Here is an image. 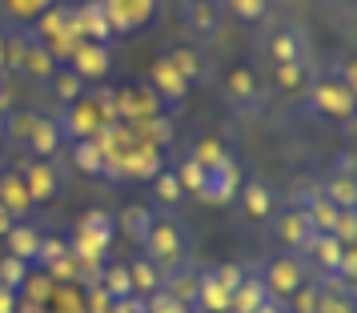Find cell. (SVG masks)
<instances>
[{
  "mask_svg": "<svg viewBox=\"0 0 357 313\" xmlns=\"http://www.w3.org/2000/svg\"><path fill=\"white\" fill-rule=\"evenodd\" d=\"M141 245H145L149 261L161 273H169V269L185 265V257H189V233H185V225L173 213H153V225H149Z\"/></svg>",
  "mask_w": 357,
  "mask_h": 313,
  "instance_id": "1",
  "label": "cell"
},
{
  "mask_svg": "<svg viewBox=\"0 0 357 313\" xmlns=\"http://www.w3.org/2000/svg\"><path fill=\"white\" fill-rule=\"evenodd\" d=\"M301 97H305V109L317 116V121H333V125H349V121H354V105H357L354 84H345L337 72L313 77Z\"/></svg>",
  "mask_w": 357,
  "mask_h": 313,
  "instance_id": "2",
  "label": "cell"
},
{
  "mask_svg": "<svg viewBox=\"0 0 357 313\" xmlns=\"http://www.w3.org/2000/svg\"><path fill=\"white\" fill-rule=\"evenodd\" d=\"M113 233H116L113 217L105 213V209H89V213L81 217L77 233H73V241H68V253L81 265H97L100 257H105L109 241H113Z\"/></svg>",
  "mask_w": 357,
  "mask_h": 313,
  "instance_id": "3",
  "label": "cell"
},
{
  "mask_svg": "<svg viewBox=\"0 0 357 313\" xmlns=\"http://www.w3.org/2000/svg\"><path fill=\"white\" fill-rule=\"evenodd\" d=\"M177 20L197 45H205V40H213V36L221 33V24H225V0H181Z\"/></svg>",
  "mask_w": 357,
  "mask_h": 313,
  "instance_id": "4",
  "label": "cell"
},
{
  "mask_svg": "<svg viewBox=\"0 0 357 313\" xmlns=\"http://www.w3.org/2000/svg\"><path fill=\"white\" fill-rule=\"evenodd\" d=\"M261 281H265L269 297L285 301L297 285H305V281H309V265L301 261L297 253H273L269 261L261 265Z\"/></svg>",
  "mask_w": 357,
  "mask_h": 313,
  "instance_id": "5",
  "label": "cell"
},
{
  "mask_svg": "<svg viewBox=\"0 0 357 313\" xmlns=\"http://www.w3.org/2000/svg\"><path fill=\"white\" fill-rule=\"evenodd\" d=\"M241 165H237V157L229 153L225 161H217L213 169H205V185H201V193L197 197L209 201V205H229V201L237 197V189H241Z\"/></svg>",
  "mask_w": 357,
  "mask_h": 313,
  "instance_id": "6",
  "label": "cell"
},
{
  "mask_svg": "<svg viewBox=\"0 0 357 313\" xmlns=\"http://www.w3.org/2000/svg\"><path fill=\"white\" fill-rule=\"evenodd\" d=\"M237 205H241V217L245 225H269L277 213V193L269 181H261V177H253V181H241V189H237Z\"/></svg>",
  "mask_w": 357,
  "mask_h": 313,
  "instance_id": "7",
  "label": "cell"
},
{
  "mask_svg": "<svg viewBox=\"0 0 357 313\" xmlns=\"http://www.w3.org/2000/svg\"><path fill=\"white\" fill-rule=\"evenodd\" d=\"M68 33H73V40H93V45H109L113 40V24L105 17L100 0L68 8Z\"/></svg>",
  "mask_w": 357,
  "mask_h": 313,
  "instance_id": "8",
  "label": "cell"
},
{
  "mask_svg": "<svg viewBox=\"0 0 357 313\" xmlns=\"http://www.w3.org/2000/svg\"><path fill=\"white\" fill-rule=\"evenodd\" d=\"M68 68H73L84 84H89V81H105V77H109V68H113V52H109V45L77 40L73 52H68Z\"/></svg>",
  "mask_w": 357,
  "mask_h": 313,
  "instance_id": "9",
  "label": "cell"
},
{
  "mask_svg": "<svg viewBox=\"0 0 357 313\" xmlns=\"http://www.w3.org/2000/svg\"><path fill=\"white\" fill-rule=\"evenodd\" d=\"M149 89L157 93L161 109H169V105H181V100L189 97V89H193V84H189L177 68H173V61H169V56H157V61H153V68H149Z\"/></svg>",
  "mask_w": 357,
  "mask_h": 313,
  "instance_id": "10",
  "label": "cell"
},
{
  "mask_svg": "<svg viewBox=\"0 0 357 313\" xmlns=\"http://www.w3.org/2000/svg\"><path fill=\"white\" fill-rule=\"evenodd\" d=\"M269 225H273L277 245H285V253H301V245H305L309 237H313V225H309V217L301 213V205L277 209Z\"/></svg>",
  "mask_w": 357,
  "mask_h": 313,
  "instance_id": "11",
  "label": "cell"
},
{
  "mask_svg": "<svg viewBox=\"0 0 357 313\" xmlns=\"http://www.w3.org/2000/svg\"><path fill=\"white\" fill-rule=\"evenodd\" d=\"M61 121V129H65V141H84V137H97V129L105 125L100 121V109L97 100L84 93L77 105H65V116H56Z\"/></svg>",
  "mask_w": 357,
  "mask_h": 313,
  "instance_id": "12",
  "label": "cell"
},
{
  "mask_svg": "<svg viewBox=\"0 0 357 313\" xmlns=\"http://www.w3.org/2000/svg\"><path fill=\"white\" fill-rule=\"evenodd\" d=\"M20 181H24V189H29V197H33V205H49L56 193H61V169L52 165V161H29L24 165V173H20Z\"/></svg>",
  "mask_w": 357,
  "mask_h": 313,
  "instance_id": "13",
  "label": "cell"
},
{
  "mask_svg": "<svg viewBox=\"0 0 357 313\" xmlns=\"http://www.w3.org/2000/svg\"><path fill=\"white\" fill-rule=\"evenodd\" d=\"M165 169V157L157 145H145V141H132L121 157V177H132V181H153Z\"/></svg>",
  "mask_w": 357,
  "mask_h": 313,
  "instance_id": "14",
  "label": "cell"
},
{
  "mask_svg": "<svg viewBox=\"0 0 357 313\" xmlns=\"http://www.w3.org/2000/svg\"><path fill=\"white\" fill-rule=\"evenodd\" d=\"M225 100H229V109H237V113H253L261 105V81H257V72L253 68H233L229 72V81H225Z\"/></svg>",
  "mask_w": 357,
  "mask_h": 313,
  "instance_id": "15",
  "label": "cell"
},
{
  "mask_svg": "<svg viewBox=\"0 0 357 313\" xmlns=\"http://www.w3.org/2000/svg\"><path fill=\"white\" fill-rule=\"evenodd\" d=\"M65 145V129L56 116H33L29 121V148H33L36 161H52Z\"/></svg>",
  "mask_w": 357,
  "mask_h": 313,
  "instance_id": "16",
  "label": "cell"
},
{
  "mask_svg": "<svg viewBox=\"0 0 357 313\" xmlns=\"http://www.w3.org/2000/svg\"><path fill=\"white\" fill-rule=\"evenodd\" d=\"M100 8H105V17L113 24V33H132V29H141L153 13V0H100Z\"/></svg>",
  "mask_w": 357,
  "mask_h": 313,
  "instance_id": "17",
  "label": "cell"
},
{
  "mask_svg": "<svg viewBox=\"0 0 357 313\" xmlns=\"http://www.w3.org/2000/svg\"><path fill=\"white\" fill-rule=\"evenodd\" d=\"M269 56L273 65H293V61H309V36L301 24H289L281 33L269 36Z\"/></svg>",
  "mask_w": 357,
  "mask_h": 313,
  "instance_id": "18",
  "label": "cell"
},
{
  "mask_svg": "<svg viewBox=\"0 0 357 313\" xmlns=\"http://www.w3.org/2000/svg\"><path fill=\"white\" fill-rule=\"evenodd\" d=\"M341 249H345V245H341L333 233H313L305 245H301V253H297V257H301V261H309L317 273H321V277H329V273H333V265H337V257H341Z\"/></svg>",
  "mask_w": 357,
  "mask_h": 313,
  "instance_id": "19",
  "label": "cell"
},
{
  "mask_svg": "<svg viewBox=\"0 0 357 313\" xmlns=\"http://www.w3.org/2000/svg\"><path fill=\"white\" fill-rule=\"evenodd\" d=\"M349 165H354V161H349V157H341L337 173H333V177H325V185H321V193L337 205L341 213H354V209H357V185H354V177H349Z\"/></svg>",
  "mask_w": 357,
  "mask_h": 313,
  "instance_id": "20",
  "label": "cell"
},
{
  "mask_svg": "<svg viewBox=\"0 0 357 313\" xmlns=\"http://www.w3.org/2000/svg\"><path fill=\"white\" fill-rule=\"evenodd\" d=\"M225 310H229V293H225V285L213 277V269H197L193 313H225Z\"/></svg>",
  "mask_w": 357,
  "mask_h": 313,
  "instance_id": "21",
  "label": "cell"
},
{
  "mask_svg": "<svg viewBox=\"0 0 357 313\" xmlns=\"http://www.w3.org/2000/svg\"><path fill=\"white\" fill-rule=\"evenodd\" d=\"M0 205L13 213V221H29V213L36 209L24 181H20V173H0Z\"/></svg>",
  "mask_w": 357,
  "mask_h": 313,
  "instance_id": "22",
  "label": "cell"
},
{
  "mask_svg": "<svg viewBox=\"0 0 357 313\" xmlns=\"http://www.w3.org/2000/svg\"><path fill=\"white\" fill-rule=\"evenodd\" d=\"M301 213L309 217L313 233H333V225H337L341 209H337V205H333L329 197H325L321 189H309L305 197H301Z\"/></svg>",
  "mask_w": 357,
  "mask_h": 313,
  "instance_id": "23",
  "label": "cell"
},
{
  "mask_svg": "<svg viewBox=\"0 0 357 313\" xmlns=\"http://www.w3.org/2000/svg\"><path fill=\"white\" fill-rule=\"evenodd\" d=\"M40 237H45V233H36L33 221H13V229L4 233V245H8V253H13V257H20V261L36 265V249H40Z\"/></svg>",
  "mask_w": 357,
  "mask_h": 313,
  "instance_id": "24",
  "label": "cell"
},
{
  "mask_svg": "<svg viewBox=\"0 0 357 313\" xmlns=\"http://www.w3.org/2000/svg\"><path fill=\"white\" fill-rule=\"evenodd\" d=\"M317 281H321V305H317V313H357L354 285H341L333 277H317Z\"/></svg>",
  "mask_w": 357,
  "mask_h": 313,
  "instance_id": "25",
  "label": "cell"
},
{
  "mask_svg": "<svg viewBox=\"0 0 357 313\" xmlns=\"http://www.w3.org/2000/svg\"><path fill=\"white\" fill-rule=\"evenodd\" d=\"M269 297V289H265V281L261 277H253L249 269H245V277H241V285L233 289V297H229V313H253Z\"/></svg>",
  "mask_w": 357,
  "mask_h": 313,
  "instance_id": "26",
  "label": "cell"
},
{
  "mask_svg": "<svg viewBox=\"0 0 357 313\" xmlns=\"http://www.w3.org/2000/svg\"><path fill=\"white\" fill-rule=\"evenodd\" d=\"M17 72H24V77H36V81H49L52 72H56V61H52V52L45 49V45H36L33 36L24 40V56H20V68Z\"/></svg>",
  "mask_w": 357,
  "mask_h": 313,
  "instance_id": "27",
  "label": "cell"
},
{
  "mask_svg": "<svg viewBox=\"0 0 357 313\" xmlns=\"http://www.w3.org/2000/svg\"><path fill=\"white\" fill-rule=\"evenodd\" d=\"M100 293L109 297V301H125V297H132V277H129V265L125 261H113L100 269Z\"/></svg>",
  "mask_w": 357,
  "mask_h": 313,
  "instance_id": "28",
  "label": "cell"
},
{
  "mask_svg": "<svg viewBox=\"0 0 357 313\" xmlns=\"http://www.w3.org/2000/svg\"><path fill=\"white\" fill-rule=\"evenodd\" d=\"M161 289H165V293H173L181 305H189V310H193V297H197V269H189V265H177V269H169V273L161 277Z\"/></svg>",
  "mask_w": 357,
  "mask_h": 313,
  "instance_id": "29",
  "label": "cell"
},
{
  "mask_svg": "<svg viewBox=\"0 0 357 313\" xmlns=\"http://www.w3.org/2000/svg\"><path fill=\"white\" fill-rule=\"evenodd\" d=\"M309 81H313V68H309V61H293V65H273V84L281 89V93H305Z\"/></svg>",
  "mask_w": 357,
  "mask_h": 313,
  "instance_id": "30",
  "label": "cell"
},
{
  "mask_svg": "<svg viewBox=\"0 0 357 313\" xmlns=\"http://www.w3.org/2000/svg\"><path fill=\"white\" fill-rule=\"evenodd\" d=\"M49 84H52V97L61 100V105H77V100L89 93V84H84L68 65H56V72L49 77Z\"/></svg>",
  "mask_w": 357,
  "mask_h": 313,
  "instance_id": "31",
  "label": "cell"
},
{
  "mask_svg": "<svg viewBox=\"0 0 357 313\" xmlns=\"http://www.w3.org/2000/svg\"><path fill=\"white\" fill-rule=\"evenodd\" d=\"M129 277H132V293L137 297H149V293H157V289H161V269H157V265L149 261L145 253H141V257H132L129 261Z\"/></svg>",
  "mask_w": 357,
  "mask_h": 313,
  "instance_id": "32",
  "label": "cell"
},
{
  "mask_svg": "<svg viewBox=\"0 0 357 313\" xmlns=\"http://www.w3.org/2000/svg\"><path fill=\"white\" fill-rule=\"evenodd\" d=\"M73 161H77V169L89 173V177H100V173H105V153H100V145L93 137L73 141Z\"/></svg>",
  "mask_w": 357,
  "mask_h": 313,
  "instance_id": "33",
  "label": "cell"
},
{
  "mask_svg": "<svg viewBox=\"0 0 357 313\" xmlns=\"http://www.w3.org/2000/svg\"><path fill=\"white\" fill-rule=\"evenodd\" d=\"M321 305V281L309 277L305 285H297L289 297H285V313H317Z\"/></svg>",
  "mask_w": 357,
  "mask_h": 313,
  "instance_id": "34",
  "label": "cell"
},
{
  "mask_svg": "<svg viewBox=\"0 0 357 313\" xmlns=\"http://www.w3.org/2000/svg\"><path fill=\"white\" fill-rule=\"evenodd\" d=\"M29 277H33V265L29 261H20V257H13V253L0 257V285H4V289L20 293V289L29 285Z\"/></svg>",
  "mask_w": 357,
  "mask_h": 313,
  "instance_id": "35",
  "label": "cell"
},
{
  "mask_svg": "<svg viewBox=\"0 0 357 313\" xmlns=\"http://www.w3.org/2000/svg\"><path fill=\"white\" fill-rule=\"evenodd\" d=\"M165 56L173 61V68H177V72H181V77H185L189 84L205 77V61L197 56V49H185V45H177V49H169Z\"/></svg>",
  "mask_w": 357,
  "mask_h": 313,
  "instance_id": "36",
  "label": "cell"
},
{
  "mask_svg": "<svg viewBox=\"0 0 357 313\" xmlns=\"http://www.w3.org/2000/svg\"><path fill=\"white\" fill-rule=\"evenodd\" d=\"M189 157H193L201 169H213L217 161H225V157H229V148H225L221 137H213V132H209V137H197V141H193V153H189Z\"/></svg>",
  "mask_w": 357,
  "mask_h": 313,
  "instance_id": "37",
  "label": "cell"
},
{
  "mask_svg": "<svg viewBox=\"0 0 357 313\" xmlns=\"http://www.w3.org/2000/svg\"><path fill=\"white\" fill-rule=\"evenodd\" d=\"M149 185H153V197L161 201V205H177V201L185 197V189H181V181H177V173H173V169H161Z\"/></svg>",
  "mask_w": 357,
  "mask_h": 313,
  "instance_id": "38",
  "label": "cell"
},
{
  "mask_svg": "<svg viewBox=\"0 0 357 313\" xmlns=\"http://www.w3.org/2000/svg\"><path fill=\"white\" fill-rule=\"evenodd\" d=\"M149 225H153V213H149L145 205H129V209L121 213V229L129 233V237H137V241H145Z\"/></svg>",
  "mask_w": 357,
  "mask_h": 313,
  "instance_id": "39",
  "label": "cell"
},
{
  "mask_svg": "<svg viewBox=\"0 0 357 313\" xmlns=\"http://www.w3.org/2000/svg\"><path fill=\"white\" fill-rule=\"evenodd\" d=\"M225 13H233V17L245 20V24H257V20H265V13H269V0H225Z\"/></svg>",
  "mask_w": 357,
  "mask_h": 313,
  "instance_id": "40",
  "label": "cell"
},
{
  "mask_svg": "<svg viewBox=\"0 0 357 313\" xmlns=\"http://www.w3.org/2000/svg\"><path fill=\"white\" fill-rule=\"evenodd\" d=\"M173 173H177V181H181V189H185V193H201V185H205V169L197 165L193 157H185Z\"/></svg>",
  "mask_w": 357,
  "mask_h": 313,
  "instance_id": "41",
  "label": "cell"
},
{
  "mask_svg": "<svg viewBox=\"0 0 357 313\" xmlns=\"http://www.w3.org/2000/svg\"><path fill=\"white\" fill-rule=\"evenodd\" d=\"M68 253V241H61V237H40V249H36V265L40 269H49V265H56L61 257Z\"/></svg>",
  "mask_w": 357,
  "mask_h": 313,
  "instance_id": "42",
  "label": "cell"
},
{
  "mask_svg": "<svg viewBox=\"0 0 357 313\" xmlns=\"http://www.w3.org/2000/svg\"><path fill=\"white\" fill-rule=\"evenodd\" d=\"M145 313H193L189 305H181L173 293H165V289H157V293L145 297Z\"/></svg>",
  "mask_w": 357,
  "mask_h": 313,
  "instance_id": "43",
  "label": "cell"
},
{
  "mask_svg": "<svg viewBox=\"0 0 357 313\" xmlns=\"http://www.w3.org/2000/svg\"><path fill=\"white\" fill-rule=\"evenodd\" d=\"M45 8H49V0H8V17H17V20L40 17Z\"/></svg>",
  "mask_w": 357,
  "mask_h": 313,
  "instance_id": "44",
  "label": "cell"
},
{
  "mask_svg": "<svg viewBox=\"0 0 357 313\" xmlns=\"http://www.w3.org/2000/svg\"><path fill=\"white\" fill-rule=\"evenodd\" d=\"M333 237H337L341 245H354L357 241V213H341L337 225H333Z\"/></svg>",
  "mask_w": 357,
  "mask_h": 313,
  "instance_id": "45",
  "label": "cell"
},
{
  "mask_svg": "<svg viewBox=\"0 0 357 313\" xmlns=\"http://www.w3.org/2000/svg\"><path fill=\"white\" fill-rule=\"evenodd\" d=\"M0 313H20V293L0 285Z\"/></svg>",
  "mask_w": 357,
  "mask_h": 313,
  "instance_id": "46",
  "label": "cell"
},
{
  "mask_svg": "<svg viewBox=\"0 0 357 313\" xmlns=\"http://www.w3.org/2000/svg\"><path fill=\"white\" fill-rule=\"evenodd\" d=\"M89 313H113V301L100 293V289H93V297H89Z\"/></svg>",
  "mask_w": 357,
  "mask_h": 313,
  "instance_id": "47",
  "label": "cell"
},
{
  "mask_svg": "<svg viewBox=\"0 0 357 313\" xmlns=\"http://www.w3.org/2000/svg\"><path fill=\"white\" fill-rule=\"evenodd\" d=\"M253 313H285V301H277V297H265V301H261Z\"/></svg>",
  "mask_w": 357,
  "mask_h": 313,
  "instance_id": "48",
  "label": "cell"
},
{
  "mask_svg": "<svg viewBox=\"0 0 357 313\" xmlns=\"http://www.w3.org/2000/svg\"><path fill=\"white\" fill-rule=\"evenodd\" d=\"M13 229V213H8V209H4V205H0V237H4V233Z\"/></svg>",
  "mask_w": 357,
  "mask_h": 313,
  "instance_id": "49",
  "label": "cell"
},
{
  "mask_svg": "<svg viewBox=\"0 0 357 313\" xmlns=\"http://www.w3.org/2000/svg\"><path fill=\"white\" fill-rule=\"evenodd\" d=\"M8 105V89H4V72H0V109Z\"/></svg>",
  "mask_w": 357,
  "mask_h": 313,
  "instance_id": "50",
  "label": "cell"
},
{
  "mask_svg": "<svg viewBox=\"0 0 357 313\" xmlns=\"http://www.w3.org/2000/svg\"><path fill=\"white\" fill-rule=\"evenodd\" d=\"M0 72H4V33H0Z\"/></svg>",
  "mask_w": 357,
  "mask_h": 313,
  "instance_id": "51",
  "label": "cell"
},
{
  "mask_svg": "<svg viewBox=\"0 0 357 313\" xmlns=\"http://www.w3.org/2000/svg\"><path fill=\"white\" fill-rule=\"evenodd\" d=\"M0 141H4V116H0Z\"/></svg>",
  "mask_w": 357,
  "mask_h": 313,
  "instance_id": "52",
  "label": "cell"
},
{
  "mask_svg": "<svg viewBox=\"0 0 357 313\" xmlns=\"http://www.w3.org/2000/svg\"><path fill=\"white\" fill-rule=\"evenodd\" d=\"M225 313H229V310H225Z\"/></svg>",
  "mask_w": 357,
  "mask_h": 313,
  "instance_id": "53",
  "label": "cell"
}]
</instances>
